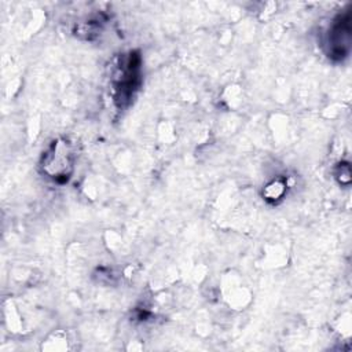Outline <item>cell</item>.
Masks as SVG:
<instances>
[{"mask_svg": "<svg viewBox=\"0 0 352 352\" xmlns=\"http://www.w3.org/2000/svg\"><path fill=\"white\" fill-rule=\"evenodd\" d=\"M349 38H351V26L349 16H338L329 29L326 45L329 56L344 58L349 50Z\"/></svg>", "mask_w": 352, "mask_h": 352, "instance_id": "3", "label": "cell"}, {"mask_svg": "<svg viewBox=\"0 0 352 352\" xmlns=\"http://www.w3.org/2000/svg\"><path fill=\"white\" fill-rule=\"evenodd\" d=\"M139 81V58L129 54L124 60H121L116 74H114V88L117 91V100L131 99L133 91Z\"/></svg>", "mask_w": 352, "mask_h": 352, "instance_id": "2", "label": "cell"}, {"mask_svg": "<svg viewBox=\"0 0 352 352\" xmlns=\"http://www.w3.org/2000/svg\"><path fill=\"white\" fill-rule=\"evenodd\" d=\"M41 169L47 177L54 182H67L74 169V153L72 144L65 139L52 142L43 154Z\"/></svg>", "mask_w": 352, "mask_h": 352, "instance_id": "1", "label": "cell"}, {"mask_svg": "<svg viewBox=\"0 0 352 352\" xmlns=\"http://www.w3.org/2000/svg\"><path fill=\"white\" fill-rule=\"evenodd\" d=\"M286 182L283 179H274L272 182H270L265 188H264V195L265 199L268 201H278L283 197L285 191H286Z\"/></svg>", "mask_w": 352, "mask_h": 352, "instance_id": "4", "label": "cell"}]
</instances>
